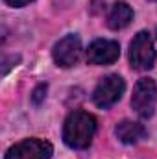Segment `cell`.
<instances>
[{"label":"cell","mask_w":157,"mask_h":159,"mask_svg":"<svg viewBox=\"0 0 157 159\" xmlns=\"http://www.w3.org/2000/svg\"><path fill=\"white\" fill-rule=\"evenodd\" d=\"M157 106V83L152 78H141L135 83L133 96H131V107L135 113L142 119H148L154 115Z\"/></svg>","instance_id":"3957f363"},{"label":"cell","mask_w":157,"mask_h":159,"mask_svg":"<svg viewBox=\"0 0 157 159\" xmlns=\"http://www.w3.org/2000/svg\"><path fill=\"white\" fill-rule=\"evenodd\" d=\"M118 141L124 144H137L146 137V128L139 122H131V120H122L118 122L115 128Z\"/></svg>","instance_id":"ba28073f"},{"label":"cell","mask_w":157,"mask_h":159,"mask_svg":"<svg viewBox=\"0 0 157 159\" xmlns=\"http://www.w3.org/2000/svg\"><path fill=\"white\" fill-rule=\"evenodd\" d=\"M129 63L135 70H150L155 63V48L148 32H139L129 43Z\"/></svg>","instance_id":"7a4b0ae2"},{"label":"cell","mask_w":157,"mask_h":159,"mask_svg":"<svg viewBox=\"0 0 157 159\" xmlns=\"http://www.w3.org/2000/svg\"><path fill=\"white\" fill-rule=\"evenodd\" d=\"M96 133V119L87 111H72L63 124V141L72 150H85Z\"/></svg>","instance_id":"6da1fadb"},{"label":"cell","mask_w":157,"mask_h":159,"mask_svg":"<svg viewBox=\"0 0 157 159\" xmlns=\"http://www.w3.org/2000/svg\"><path fill=\"white\" fill-rule=\"evenodd\" d=\"M54 148L44 139H24L13 144L4 159H50Z\"/></svg>","instance_id":"5b68a950"},{"label":"cell","mask_w":157,"mask_h":159,"mask_svg":"<svg viewBox=\"0 0 157 159\" xmlns=\"http://www.w3.org/2000/svg\"><path fill=\"white\" fill-rule=\"evenodd\" d=\"M120 57V44L111 39H96L87 48V61L91 65H111Z\"/></svg>","instance_id":"52a82bcc"},{"label":"cell","mask_w":157,"mask_h":159,"mask_svg":"<svg viewBox=\"0 0 157 159\" xmlns=\"http://www.w3.org/2000/svg\"><path fill=\"white\" fill-rule=\"evenodd\" d=\"M46 83H41L35 87V91H34V94H32V102L35 104V106H41V102L44 100V96H46Z\"/></svg>","instance_id":"30bf717a"},{"label":"cell","mask_w":157,"mask_h":159,"mask_svg":"<svg viewBox=\"0 0 157 159\" xmlns=\"http://www.w3.org/2000/svg\"><path fill=\"white\" fill-rule=\"evenodd\" d=\"M126 91V81L118 74H109L98 81L96 89L92 91V102L100 109H109L122 98Z\"/></svg>","instance_id":"277c9868"},{"label":"cell","mask_w":157,"mask_h":159,"mask_svg":"<svg viewBox=\"0 0 157 159\" xmlns=\"http://www.w3.org/2000/svg\"><path fill=\"white\" fill-rule=\"evenodd\" d=\"M52 56H54V61L57 67H63V69H70L74 67L79 61V56H81V41L78 35L70 34V35H65L63 39H59L56 43L54 50H52Z\"/></svg>","instance_id":"8992f818"},{"label":"cell","mask_w":157,"mask_h":159,"mask_svg":"<svg viewBox=\"0 0 157 159\" xmlns=\"http://www.w3.org/2000/svg\"><path fill=\"white\" fill-rule=\"evenodd\" d=\"M131 20H133V9L128 2H117L107 15V26L111 30H122Z\"/></svg>","instance_id":"9c48e42d"},{"label":"cell","mask_w":157,"mask_h":159,"mask_svg":"<svg viewBox=\"0 0 157 159\" xmlns=\"http://www.w3.org/2000/svg\"><path fill=\"white\" fill-rule=\"evenodd\" d=\"M155 37H157V30H155Z\"/></svg>","instance_id":"4fadbf2b"},{"label":"cell","mask_w":157,"mask_h":159,"mask_svg":"<svg viewBox=\"0 0 157 159\" xmlns=\"http://www.w3.org/2000/svg\"><path fill=\"white\" fill-rule=\"evenodd\" d=\"M9 7H24V6H28L30 2H34V0H4Z\"/></svg>","instance_id":"8fae6325"},{"label":"cell","mask_w":157,"mask_h":159,"mask_svg":"<svg viewBox=\"0 0 157 159\" xmlns=\"http://www.w3.org/2000/svg\"><path fill=\"white\" fill-rule=\"evenodd\" d=\"M150 2H157V0H150Z\"/></svg>","instance_id":"7c38bea8"}]
</instances>
